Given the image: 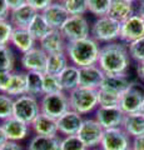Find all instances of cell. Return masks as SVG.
Masks as SVG:
<instances>
[{
  "mask_svg": "<svg viewBox=\"0 0 144 150\" xmlns=\"http://www.w3.org/2000/svg\"><path fill=\"white\" fill-rule=\"evenodd\" d=\"M138 14L142 16V19L144 20V3H143V4H139V8H138Z\"/></svg>",
  "mask_w": 144,
  "mask_h": 150,
  "instance_id": "obj_48",
  "label": "cell"
},
{
  "mask_svg": "<svg viewBox=\"0 0 144 150\" xmlns=\"http://www.w3.org/2000/svg\"><path fill=\"white\" fill-rule=\"evenodd\" d=\"M79 86L96 89L99 90L100 84L104 79V71L98 65H90L79 69Z\"/></svg>",
  "mask_w": 144,
  "mask_h": 150,
  "instance_id": "obj_14",
  "label": "cell"
},
{
  "mask_svg": "<svg viewBox=\"0 0 144 150\" xmlns=\"http://www.w3.org/2000/svg\"><path fill=\"white\" fill-rule=\"evenodd\" d=\"M8 142V138H6V134H5V131H4V128H3V125L0 124V146L4 144V143H6Z\"/></svg>",
  "mask_w": 144,
  "mask_h": 150,
  "instance_id": "obj_47",
  "label": "cell"
},
{
  "mask_svg": "<svg viewBox=\"0 0 144 150\" xmlns=\"http://www.w3.org/2000/svg\"><path fill=\"white\" fill-rule=\"evenodd\" d=\"M6 4L9 9H10V11H13V10H16V9L24 6L26 4V0H6Z\"/></svg>",
  "mask_w": 144,
  "mask_h": 150,
  "instance_id": "obj_45",
  "label": "cell"
},
{
  "mask_svg": "<svg viewBox=\"0 0 144 150\" xmlns=\"http://www.w3.org/2000/svg\"><path fill=\"white\" fill-rule=\"evenodd\" d=\"M93 150H103V149H101V148H99V149H93Z\"/></svg>",
  "mask_w": 144,
  "mask_h": 150,
  "instance_id": "obj_53",
  "label": "cell"
},
{
  "mask_svg": "<svg viewBox=\"0 0 144 150\" xmlns=\"http://www.w3.org/2000/svg\"><path fill=\"white\" fill-rule=\"evenodd\" d=\"M62 150H88L78 135H69L62 139Z\"/></svg>",
  "mask_w": 144,
  "mask_h": 150,
  "instance_id": "obj_38",
  "label": "cell"
},
{
  "mask_svg": "<svg viewBox=\"0 0 144 150\" xmlns=\"http://www.w3.org/2000/svg\"><path fill=\"white\" fill-rule=\"evenodd\" d=\"M52 3H53V0H26L28 5H30L33 9H35L38 13H41Z\"/></svg>",
  "mask_w": 144,
  "mask_h": 150,
  "instance_id": "obj_40",
  "label": "cell"
},
{
  "mask_svg": "<svg viewBox=\"0 0 144 150\" xmlns=\"http://www.w3.org/2000/svg\"><path fill=\"white\" fill-rule=\"evenodd\" d=\"M28 150H62V139L57 137L35 135L28 145Z\"/></svg>",
  "mask_w": 144,
  "mask_h": 150,
  "instance_id": "obj_26",
  "label": "cell"
},
{
  "mask_svg": "<svg viewBox=\"0 0 144 150\" xmlns=\"http://www.w3.org/2000/svg\"><path fill=\"white\" fill-rule=\"evenodd\" d=\"M79 75H80L79 74V68L73 64H69L68 67L58 75L64 93L69 94L70 91L75 90L77 88H79Z\"/></svg>",
  "mask_w": 144,
  "mask_h": 150,
  "instance_id": "obj_25",
  "label": "cell"
},
{
  "mask_svg": "<svg viewBox=\"0 0 144 150\" xmlns=\"http://www.w3.org/2000/svg\"><path fill=\"white\" fill-rule=\"evenodd\" d=\"M65 53L70 64L75 65L79 69L90 65H98L100 45L96 40L89 36L82 40L68 43Z\"/></svg>",
  "mask_w": 144,
  "mask_h": 150,
  "instance_id": "obj_2",
  "label": "cell"
},
{
  "mask_svg": "<svg viewBox=\"0 0 144 150\" xmlns=\"http://www.w3.org/2000/svg\"><path fill=\"white\" fill-rule=\"evenodd\" d=\"M132 146L131 137L123 128H114L104 130L100 148L103 150H127Z\"/></svg>",
  "mask_w": 144,
  "mask_h": 150,
  "instance_id": "obj_10",
  "label": "cell"
},
{
  "mask_svg": "<svg viewBox=\"0 0 144 150\" xmlns=\"http://www.w3.org/2000/svg\"><path fill=\"white\" fill-rule=\"evenodd\" d=\"M132 83L128 79L127 74L123 75H104V79L100 84V90L104 91H109L113 94H117V95L122 96L123 94L128 90V88L132 85Z\"/></svg>",
  "mask_w": 144,
  "mask_h": 150,
  "instance_id": "obj_18",
  "label": "cell"
},
{
  "mask_svg": "<svg viewBox=\"0 0 144 150\" xmlns=\"http://www.w3.org/2000/svg\"><path fill=\"white\" fill-rule=\"evenodd\" d=\"M63 4L70 16H84V14L88 13L87 0H65Z\"/></svg>",
  "mask_w": 144,
  "mask_h": 150,
  "instance_id": "obj_33",
  "label": "cell"
},
{
  "mask_svg": "<svg viewBox=\"0 0 144 150\" xmlns=\"http://www.w3.org/2000/svg\"><path fill=\"white\" fill-rule=\"evenodd\" d=\"M137 73H138V76L140 78V80H142V81H144V62L138 63Z\"/></svg>",
  "mask_w": 144,
  "mask_h": 150,
  "instance_id": "obj_46",
  "label": "cell"
},
{
  "mask_svg": "<svg viewBox=\"0 0 144 150\" xmlns=\"http://www.w3.org/2000/svg\"><path fill=\"white\" fill-rule=\"evenodd\" d=\"M132 148L134 150H144V135H139V137L133 138Z\"/></svg>",
  "mask_w": 144,
  "mask_h": 150,
  "instance_id": "obj_44",
  "label": "cell"
},
{
  "mask_svg": "<svg viewBox=\"0 0 144 150\" xmlns=\"http://www.w3.org/2000/svg\"><path fill=\"white\" fill-rule=\"evenodd\" d=\"M14 26L10 21L5 20V19H0V46L8 45L10 43L11 34H13Z\"/></svg>",
  "mask_w": 144,
  "mask_h": 150,
  "instance_id": "obj_39",
  "label": "cell"
},
{
  "mask_svg": "<svg viewBox=\"0 0 144 150\" xmlns=\"http://www.w3.org/2000/svg\"><path fill=\"white\" fill-rule=\"evenodd\" d=\"M9 15H10V9L6 4V0H0V19L8 20Z\"/></svg>",
  "mask_w": 144,
  "mask_h": 150,
  "instance_id": "obj_42",
  "label": "cell"
},
{
  "mask_svg": "<svg viewBox=\"0 0 144 150\" xmlns=\"http://www.w3.org/2000/svg\"><path fill=\"white\" fill-rule=\"evenodd\" d=\"M30 128L36 135H41V137H57L59 133L58 120L43 112H40L34 119V121L30 124Z\"/></svg>",
  "mask_w": 144,
  "mask_h": 150,
  "instance_id": "obj_20",
  "label": "cell"
},
{
  "mask_svg": "<svg viewBox=\"0 0 144 150\" xmlns=\"http://www.w3.org/2000/svg\"><path fill=\"white\" fill-rule=\"evenodd\" d=\"M0 150H23V148H21V145H19L18 142L8 140L6 143H4L1 146H0Z\"/></svg>",
  "mask_w": 144,
  "mask_h": 150,
  "instance_id": "obj_43",
  "label": "cell"
},
{
  "mask_svg": "<svg viewBox=\"0 0 144 150\" xmlns=\"http://www.w3.org/2000/svg\"><path fill=\"white\" fill-rule=\"evenodd\" d=\"M15 64V55H14L10 46H0V71H13Z\"/></svg>",
  "mask_w": 144,
  "mask_h": 150,
  "instance_id": "obj_31",
  "label": "cell"
},
{
  "mask_svg": "<svg viewBox=\"0 0 144 150\" xmlns=\"http://www.w3.org/2000/svg\"><path fill=\"white\" fill-rule=\"evenodd\" d=\"M38 14V11L33 9L30 5L25 4L24 6H21L16 10L10 11L9 15V21L13 24L14 28H21V29H28L30 25V23L33 21V19Z\"/></svg>",
  "mask_w": 144,
  "mask_h": 150,
  "instance_id": "obj_21",
  "label": "cell"
},
{
  "mask_svg": "<svg viewBox=\"0 0 144 150\" xmlns=\"http://www.w3.org/2000/svg\"><path fill=\"white\" fill-rule=\"evenodd\" d=\"M144 36V20L139 14H133L120 24V38L122 43L129 45L133 41Z\"/></svg>",
  "mask_w": 144,
  "mask_h": 150,
  "instance_id": "obj_9",
  "label": "cell"
},
{
  "mask_svg": "<svg viewBox=\"0 0 144 150\" xmlns=\"http://www.w3.org/2000/svg\"><path fill=\"white\" fill-rule=\"evenodd\" d=\"M83 121H84L83 115L70 109L58 119V130L60 134L65 135V137L77 135Z\"/></svg>",
  "mask_w": 144,
  "mask_h": 150,
  "instance_id": "obj_15",
  "label": "cell"
},
{
  "mask_svg": "<svg viewBox=\"0 0 144 150\" xmlns=\"http://www.w3.org/2000/svg\"><path fill=\"white\" fill-rule=\"evenodd\" d=\"M41 14L45 18V20L48 21V24L52 26V29H58V30H60V28L64 25V23L70 16L63 3H54V1L46 9H44Z\"/></svg>",
  "mask_w": 144,
  "mask_h": 150,
  "instance_id": "obj_16",
  "label": "cell"
},
{
  "mask_svg": "<svg viewBox=\"0 0 144 150\" xmlns=\"http://www.w3.org/2000/svg\"><path fill=\"white\" fill-rule=\"evenodd\" d=\"M43 90H44V95L45 94L63 93V88H62V84H60L58 75H52V74L44 73V76H43Z\"/></svg>",
  "mask_w": 144,
  "mask_h": 150,
  "instance_id": "obj_32",
  "label": "cell"
},
{
  "mask_svg": "<svg viewBox=\"0 0 144 150\" xmlns=\"http://www.w3.org/2000/svg\"><path fill=\"white\" fill-rule=\"evenodd\" d=\"M129 49V55L133 60H135L137 63L144 62V36L133 41L128 45Z\"/></svg>",
  "mask_w": 144,
  "mask_h": 150,
  "instance_id": "obj_37",
  "label": "cell"
},
{
  "mask_svg": "<svg viewBox=\"0 0 144 150\" xmlns=\"http://www.w3.org/2000/svg\"><path fill=\"white\" fill-rule=\"evenodd\" d=\"M144 101V86L138 83H132L122 96H120L119 108L124 114H133L140 111L142 104Z\"/></svg>",
  "mask_w": 144,
  "mask_h": 150,
  "instance_id": "obj_8",
  "label": "cell"
},
{
  "mask_svg": "<svg viewBox=\"0 0 144 150\" xmlns=\"http://www.w3.org/2000/svg\"><path fill=\"white\" fill-rule=\"evenodd\" d=\"M14 98L5 93H0V120L4 121L13 116Z\"/></svg>",
  "mask_w": 144,
  "mask_h": 150,
  "instance_id": "obj_35",
  "label": "cell"
},
{
  "mask_svg": "<svg viewBox=\"0 0 144 150\" xmlns=\"http://www.w3.org/2000/svg\"><path fill=\"white\" fill-rule=\"evenodd\" d=\"M69 58L65 51L57 54H50L48 55V63H46V74L52 75H59L60 73L69 65Z\"/></svg>",
  "mask_w": 144,
  "mask_h": 150,
  "instance_id": "obj_29",
  "label": "cell"
},
{
  "mask_svg": "<svg viewBox=\"0 0 144 150\" xmlns=\"http://www.w3.org/2000/svg\"><path fill=\"white\" fill-rule=\"evenodd\" d=\"M120 24L108 15L96 18L90 25V36L98 43H114L120 38Z\"/></svg>",
  "mask_w": 144,
  "mask_h": 150,
  "instance_id": "obj_4",
  "label": "cell"
},
{
  "mask_svg": "<svg viewBox=\"0 0 144 150\" xmlns=\"http://www.w3.org/2000/svg\"><path fill=\"white\" fill-rule=\"evenodd\" d=\"M13 76V71H0V93H6Z\"/></svg>",
  "mask_w": 144,
  "mask_h": 150,
  "instance_id": "obj_41",
  "label": "cell"
},
{
  "mask_svg": "<svg viewBox=\"0 0 144 150\" xmlns=\"http://www.w3.org/2000/svg\"><path fill=\"white\" fill-rule=\"evenodd\" d=\"M53 1H54V3H64L65 0H53Z\"/></svg>",
  "mask_w": 144,
  "mask_h": 150,
  "instance_id": "obj_50",
  "label": "cell"
},
{
  "mask_svg": "<svg viewBox=\"0 0 144 150\" xmlns=\"http://www.w3.org/2000/svg\"><path fill=\"white\" fill-rule=\"evenodd\" d=\"M88 1V11L96 18L105 16L109 11L111 0H87Z\"/></svg>",
  "mask_w": 144,
  "mask_h": 150,
  "instance_id": "obj_34",
  "label": "cell"
},
{
  "mask_svg": "<svg viewBox=\"0 0 144 150\" xmlns=\"http://www.w3.org/2000/svg\"><path fill=\"white\" fill-rule=\"evenodd\" d=\"M70 109L79 112L80 115H87L98 109V90L79 86L75 90L68 94Z\"/></svg>",
  "mask_w": 144,
  "mask_h": 150,
  "instance_id": "obj_3",
  "label": "cell"
},
{
  "mask_svg": "<svg viewBox=\"0 0 144 150\" xmlns=\"http://www.w3.org/2000/svg\"><path fill=\"white\" fill-rule=\"evenodd\" d=\"M77 135L85 144V146L90 149L100 145L104 135V129L95 119H84Z\"/></svg>",
  "mask_w": 144,
  "mask_h": 150,
  "instance_id": "obj_11",
  "label": "cell"
},
{
  "mask_svg": "<svg viewBox=\"0 0 144 150\" xmlns=\"http://www.w3.org/2000/svg\"><path fill=\"white\" fill-rule=\"evenodd\" d=\"M1 125L6 134L8 140H11V142H20V140L25 139L29 134L30 125L19 120L15 116H11V118L4 120Z\"/></svg>",
  "mask_w": 144,
  "mask_h": 150,
  "instance_id": "obj_19",
  "label": "cell"
},
{
  "mask_svg": "<svg viewBox=\"0 0 144 150\" xmlns=\"http://www.w3.org/2000/svg\"><path fill=\"white\" fill-rule=\"evenodd\" d=\"M125 1H129V3H133L134 4L135 1H138V0H125Z\"/></svg>",
  "mask_w": 144,
  "mask_h": 150,
  "instance_id": "obj_51",
  "label": "cell"
},
{
  "mask_svg": "<svg viewBox=\"0 0 144 150\" xmlns=\"http://www.w3.org/2000/svg\"><path fill=\"white\" fill-rule=\"evenodd\" d=\"M46 63H48V54L40 48L35 46L28 53L23 54L20 58V64L24 70L28 71H39L45 73Z\"/></svg>",
  "mask_w": 144,
  "mask_h": 150,
  "instance_id": "obj_12",
  "label": "cell"
},
{
  "mask_svg": "<svg viewBox=\"0 0 144 150\" xmlns=\"http://www.w3.org/2000/svg\"><path fill=\"white\" fill-rule=\"evenodd\" d=\"M120 103V95L117 94L98 90V104L100 108H119Z\"/></svg>",
  "mask_w": 144,
  "mask_h": 150,
  "instance_id": "obj_36",
  "label": "cell"
},
{
  "mask_svg": "<svg viewBox=\"0 0 144 150\" xmlns=\"http://www.w3.org/2000/svg\"><path fill=\"white\" fill-rule=\"evenodd\" d=\"M122 128L131 138L144 135V115L140 111L125 114Z\"/></svg>",
  "mask_w": 144,
  "mask_h": 150,
  "instance_id": "obj_23",
  "label": "cell"
},
{
  "mask_svg": "<svg viewBox=\"0 0 144 150\" xmlns=\"http://www.w3.org/2000/svg\"><path fill=\"white\" fill-rule=\"evenodd\" d=\"M40 103L38 98L31 95H21L14 99V112L13 116H15L19 120L24 121L28 125H30L34 119L40 114Z\"/></svg>",
  "mask_w": 144,
  "mask_h": 150,
  "instance_id": "obj_6",
  "label": "cell"
},
{
  "mask_svg": "<svg viewBox=\"0 0 144 150\" xmlns=\"http://www.w3.org/2000/svg\"><path fill=\"white\" fill-rule=\"evenodd\" d=\"M127 150H134V149H133V148L131 146V148H129V149H127Z\"/></svg>",
  "mask_w": 144,
  "mask_h": 150,
  "instance_id": "obj_54",
  "label": "cell"
},
{
  "mask_svg": "<svg viewBox=\"0 0 144 150\" xmlns=\"http://www.w3.org/2000/svg\"><path fill=\"white\" fill-rule=\"evenodd\" d=\"M28 91V80H26V73L25 71H13V76L9 88L5 94L10 95L11 98H19L21 95H25Z\"/></svg>",
  "mask_w": 144,
  "mask_h": 150,
  "instance_id": "obj_27",
  "label": "cell"
},
{
  "mask_svg": "<svg viewBox=\"0 0 144 150\" xmlns=\"http://www.w3.org/2000/svg\"><path fill=\"white\" fill-rule=\"evenodd\" d=\"M138 1H139V4H143V3H144V0H138Z\"/></svg>",
  "mask_w": 144,
  "mask_h": 150,
  "instance_id": "obj_52",
  "label": "cell"
},
{
  "mask_svg": "<svg viewBox=\"0 0 144 150\" xmlns=\"http://www.w3.org/2000/svg\"><path fill=\"white\" fill-rule=\"evenodd\" d=\"M132 58L129 55L128 45L122 41L103 44L100 46L98 67L108 75L127 74L131 68Z\"/></svg>",
  "mask_w": 144,
  "mask_h": 150,
  "instance_id": "obj_1",
  "label": "cell"
},
{
  "mask_svg": "<svg viewBox=\"0 0 144 150\" xmlns=\"http://www.w3.org/2000/svg\"><path fill=\"white\" fill-rule=\"evenodd\" d=\"M60 31L68 43L82 40L90 36V25L85 16H69Z\"/></svg>",
  "mask_w": 144,
  "mask_h": 150,
  "instance_id": "obj_7",
  "label": "cell"
},
{
  "mask_svg": "<svg viewBox=\"0 0 144 150\" xmlns=\"http://www.w3.org/2000/svg\"><path fill=\"white\" fill-rule=\"evenodd\" d=\"M125 114L120 108H100L95 110V120L103 126V129L122 128Z\"/></svg>",
  "mask_w": 144,
  "mask_h": 150,
  "instance_id": "obj_13",
  "label": "cell"
},
{
  "mask_svg": "<svg viewBox=\"0 0 144 150\" xmlns=\"http://www.w3.org/2000/svg\"><path fill=\"white\" fill-rule=\"evenodd\" d=\"M67 45H68V41L62 34V31L58 29H53L44 39H41L39 41V46L48 55L63 53V51L67 50Z\"/></svg>",
  "mask_w": 144,
  "mask_h": 150,
  "instance_id": "obj_17",
  "label": "cell"
},
{
  "mask_svg": "<svg viewBox=\"0 0 144 150\" xmlns=\"http://www.w3.org/2000/svg\"><path fill=\"white\" fill-rule=\"evenodd\" d=\"M140 112L144 115V101H143V104H142V108H140Z\"/></svg>",
  "mask_w": 144,
  "mask_h": 150,
  "instance_id": "obj_49",
  "label": "cell"
},
{
  "mask_svg": "<svg viewBox=\"0 0 144 150\" xmlns=\"http://www.w3.org/2000/svg\"><path fill=\"white\" fill-rule=\"evenodd\" d=\"M43 76L44 73L39 71H28L26 73V80H28V95L41 98L44 95L43 90Z\"/></svg>",
  "mask_w": 144,
  "mask_h": 150,
  "instance_id": "obj_30",
  "label": "cell"
},
{
  "mask_svg": "<svg viewBox=\"0 0 144 150\" xmlns=\"http://www.w3.org/2000/svg\"><path fill=\"white\" fill-rule=\"evenodd\" d=\"M40 111L43 114L54 119H59L68 110H70L69 105V96L67 93L58 94H45L40 98Z\"/></svg>",
  "mask_w": 144,
  "mask_h": 150,
  "instance_id": "obj_5",
  "label": "cell"
},
{
  "mask_svg": "<svg viewBox=\"0 0 144 150\" xmlns=\"http://www.w3.org/2000/svg\"><path fill=\"white\" fill-rule=\"evenodd\" d=\"M10 44L15 46V49L20 51L21 54H25L29 50L35 48L34 38L30 35L28 29H21V28H14Z\"/></svg>",
  "mask_w": 144,
  "mask_h": 150,
  "instance_id": "obj_22",
  "label": "cell"
},
{
  "mask_svg": "<svg viewBox=\"0 0 144 150\" xmlns=\"http://www.w3.org/2000/svg\"><path fill=\"white\" fill-rule=\"evenodd\" d=\"M133 14H135L133 3L125 1V0H111L109 11L106 15L119 23H123L129 16H132Z\"/></svg>",
  "mask_w": 144,
  "mask_h": 150,
  "instance_id": "obj_24",
  "label": "cell"
},
{
  "mask_svg": "<svg viewBox=\"0 0 144 150\" xmlns=\"http://www.w3.org/2000/svg\"><path fill=\"white\" fill-rule=\"evenodd\" d=\"M52 30V26L48 24V21L45 20V18L41 13L36 14L33 21L30 23L29 28H28V31L30 33V35L34 38L35 41H40L41 39H44Z\"/></svg>",
  "mask_w": 144,
  "mask_h": 150,
  "instance_id": "obj_28",
  "label": "cell"
}]
</instances>
